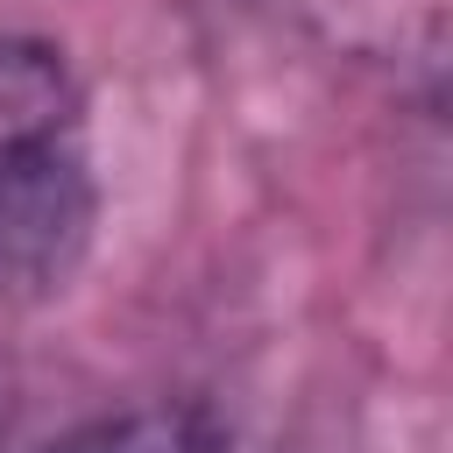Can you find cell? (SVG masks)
<instances>
[{
  "mask_svg": "<svg viewBox=\"0 0 453 453\" xmlns=\"http://www.w3.org/2000/svg\"><path fill=\"white\" fill-rule=\"evenodd\" d=\"M99 226L85 85L57 42L0 28V304L57 297Z\"/></svg>",
  "mask_w": 453,
  "mask_h": 453,
  "instance_id": "obj_1",
  "label": "cell"
},
{
  "mask_svg": "<svg viewBox=\"0 0 453 453\" xmlns=\"http://www.w3.org/2000/svg\"><path fill=\"white\" fill-rule=\"evenodd\" d=\"M21 453H248V446L198 403H134V411L85 418Z\"/></svg>",
  "mask_w": 453,
  "mask_h": 453,
  "instance_id": "obj_2",
  "label": "cell"
}]
</instances>
